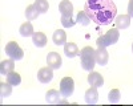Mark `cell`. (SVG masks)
<instances>
[{
  "label": "cell",
  "mask_w": 133,
  "mask_h": 106,
  "mask_svg": "<svg viewBox=\"0 0 133 106\" xmlns=\"http://www.w3.org/2000/svg\"><path fill=\"white\" fill-rule=\"evenodd\" d=\"M84 12L89 16L91 21L98 25H108L115 21L117 8L113 0H87Z\"/></svg>",
  "instance_id": "cell-1"
},
{
  "label": "cell",
  "mask_w": 133,
  "mask_h": 106,
  "mask_svg": "<svg viewBox=\"0 0 133 106\" xmlns=\"http://www.w3.org/2000/svg\"><path fill=\"white\" fill-rule=\"evenodd\" d=\"M80 58H81V68L84 70L92 72L96 65V57H95V49L92 47H85L80 50Z\"/></svg>",
  "instance_id": "cell-2"
},
{
  "label": "cell",
  "mask_w": 133,
  "mask_h": 106,
  "mask_svg": "<svg viewBox=\"0 0 133 106\" xmlns=\"http://www.w3.org/2000/svg\"><path fill=\"white\" fill-rule=\"evenodd\" d=\"M118 39H120V32H118V29H117V28H112L110 31H108L105 35L100 36V37L96 40V44H97V47H100V48H107V47H109V45L116 44V42L118 41Z\"/></svg>",
  "instance_id": "cell-3"
},
{
  "label": "cell",
  "mask_w": 133,
  "mask_h": 106,
  "mask_svg": "<svg viewBox=\"0 0 133 106\" xmlns=\"http://www.w3.org/2000/svg\"><path fill=\"white\" fill-rule=\"evenodd\" d=\"M4 50H5V53L8 55V57L15 60V61H19V60H21V58L24 57V50L21 49L19 47V44H17V42H15V41H9L8 44L5 45Z\"/></svg>",
  "instance_id": "cell-4"
},
{
  "label": "cell",
  "mask_w": 133,
  "mask_h": 106,
  "mask_svg": "<svg viewBox=\"0 0 133 106\" xmlns=\"http://www.w3.org/2000/svg\"><path fill=\"white\" fill-rule=\"evenodd\" d=\"M73 90H75V81L73 78L71 77H64L61 81H60V93L63 97L68 98L73 94Z\"/></svg>",
  "instance_id": "cell-5"
},
{
  "label": "cell",
  "mask_w": 133,
  "mask_h": 106,
  "mask_svg": "<svg viewBox=\"0 0 133 106\" xmlns=\"http://www.w3.org/2000/svg\"><path fill=\"white\" fill-rule=\"evenodd\" d=\"M47 64L48 66L52 68V69H59L61 66V56L59 55L57 52H49L48 56H47Z\"/></svg>",
  "instance_id": "cell-6"
},
{
  "label": "cell",
  "mask_w": 133,
  "mask_h": 106,
  "mask_svg": "<svg viewBox=\"0 0 133 106\" xmlns=\"http://www.w3.org/2000/svg\"><path fill=\"white\" fill-rule=\"evenodd\" d=\"M52 78H53V72H52V68H49V66L41 68L37 72V80L41 84H48V82H51Z\"/></svg>",
  "instance_id": "cell-7"
},
{
  "label": "cell",
  "mask_w": 133,
  "mask_h": 106,
  "mask_svg": "<svg viewBox=\"0 0 133 106\" xmlns=\"http://www.w3.org/2000/svg\"><path fill=\"white\" fill-rule=\"evenodd\" d=\"M95 57H96V62L98 64V65H107L108 64V60H109V55H108V52L105 48H97L95 50Z\"/></svg>",
  "instance_id": "cell-8"
},
{
  "label": "cell",
  "mask_w": 133,
  "mask_h": 106,
  "mask_svg": "<svg viewBox=\"0 0 133 106\" xmlns=\"http://www.w3.org/2000/svg\"><path fill=\"white\" fill-rule=\"evenodd\" d=\"M88 82H89V85H92V86L95 88H101L104 85V78L100 73L97 72H89V74H88Z\"/></svg>",
  "instance_id": "cell-9"
},
{
  "label": "cell",
  "mask_w": 133,
  "mask_h": 106,
  "mask_svg": "<svg viewBox=\"0 0 133 106\" xmlns=\"http://www.w3.org/2000/svg\"><path fill=\"white\" fill-rule=\"evenodd\" d=\"M59 11L61 16H66V17H72V13H73V5L69 0H63L59 4Z\"/></svg>",
  "instance_id": "cell-10"
},
{
  "label": "cell",
  "mask_w": 133,
  "mask_h": 106,
  "mask_svg": "<svg viewBox=\"0 0 133 106\" xmlns=\"http://www.w3.org/2000/svg\"><path fill=\"white\" fill-rule=\"evenodd\" d=\"M64 53L68 58H73L76 56H80V52H79V48L75 42H65L64 45Z\"/></svg>",
  "instance_id": "cell-11"
},
{
  "label": "cell",
  "mask_w": 133,
  "mask_h": 106,
  "mask_svg": "<svg viewBox=\"0 0 133 106\" xmlns=\"http://www.w3.org/2000/svg\"><path fill=\"white\" fill-rule=\"evenodd\" d=\"M130 16L129 15H120V16H116L115 19V24H116V28L117 29H127L129 25H130Z\"/></svg>",
  "instance_id": "cell-12"
},
{
  "label": "cell",
  "mask_w": 133,
  "mask_h": 106,
  "mask_svg": "<svg viewBox=\"0 0 133 106\" xmlns=\"http://www.w3.org/2000/svg\"><path fill=\"white\" fill-rule=\"evenodd\" d=\"M85 102L88 105H95L97 101H98V92H97V88L92 86L89 88L87 92H85Z\"/></svg>",
  "instance_id": "cell-13"
},
{
  "label": "cell",
  "mask_w": 133,
  "mask_h": 106,
  "mask_svg": "<svg viewBox=\"0 0 133 106\" xmlns=\"http://www.w3.org/2000/svg\"><path fill=\"white\" fill-rule=\"evenodd\" d=\"M52 41L55 45H65L66 42V35L63 29H57L53 32L52 35Z\"/></svg>",
  "instance_id": "cell-14"
},
{
  "label": "cell",
  "mask_w": 133,
  "mask_h": 106,
  "mask_svg": "<svg viewBox=\"0 0 133 106\" xmlns=\"http://www.w3.org/2000/svg\"><path fill=\"white\" fill-rule=\"evenodd\" d=\"M32 42L37 48H44L47 45V36L44 33H41V32H35L32 35Z\"/></svg>",
  "instance_id": "cell-15"
},
{
  "label": "cell",
  "mask_w": 133,
  "mask_h": 106,
  "mask_svg": "<svg viewBox=\"0 0 133 106\" xmlns=\"http://www.w3.org/2000/svg\"><path fill=\"white\" fill-rule=\"evenodd\" d=\"M14 69H15V60H12V58L4 60L0 64V73L4 74V76H7V74L11 73Z\"/></svg>",
  "instance_id": "cell-16"
},
{
  "label": "cell",
  "mask_w": 133,
  "mask_h": 106,
  "mask_svg": "<svg viewBox=\"0 0 133 106\" xmlns=\"http://www.w3.org/2000/svg\"><path fill=\"white\" fill-rule=\"evenodd\" d=\"M60 95H61L60 92L55 90V89H51L45 94V100H47L48 103H60V101H61L60 100Z\"/></svg>",
  "instance_id": "cell-17"
},
{
  "label": "cell",
  "mask_w": 133,
  "mask_h": 106,
  "mask_svg": "<svg viewBox=\"0 0 133 106\" xmlns=\"http://www.w3.org/2000/svg\"><path fill=\"white\" fill-rule=\"evenodd\" d=\"M19 32L23 37H29V36H32L33 33H35V32H33V27H32V24L29 23V21L21 24L20 28H19Z\"/></svg>",
  "instance_id": "cell-18"
},
{
  "label": "cell",
  "mask_w": 133,
  "mask_h": 106,
  "mask_svg": "<svg viewBox=\"0 0 133 106\" xmlns=\"http://www.w3.org/2000/svg\"><path fill=\"white\" fill-rule=\"evenodd\" d=\"M40 15L39 12V9L36 8V5L33 4V5H28L27 9H25V16H27V20L28 21H33V20H36L37 16Z\"/></svg>",
  "instance_id": "cell-19"
},
{
  "label": "cell",
  "mask_w": 133,
  "mask_h": 106,
  "mask_svg": "<svg viewBox=\"0 0 133 106\" xmlns=\"http://www.w3.org/2000/svg\"><path fill=\"white\" fill-rule=\"evenodd\" d=\"M7 82H9L12 86H17V85H20L21 82V77H20V74L15 70H12L11 73L7 74Z\"/></svg>",
  "instance_id": "cell-20"
},
{
  "label": "cell",
  "mask_w": 133,
  "mask_h": 106,
  "mask_svg": "<svg viewBox=\"0 0 133 106\" xmlns=\"http://www.w3.org/2000/svg\"><path fill=\"white\" fill-rule=\"evenodd\" d=\"M11 93H12V85L9 82H0V97H9Z\"/></svg>",
  "instance_id": "cell-21"
},
{
  "label": "cell",
  "mask_w": 133,
  "mask_h": 106,
  "mask_svg": "<svg viewBox=\"0 0 133 106\" xmlns=\"http://www.w3.org/2000/svg\"><path fill=\"white\" fill-rule=\"evenodd\" d=\"M76 23H79L81 25H89L91 19H89V16L84 12V11H80V12L77 13V16H76Z\"/></svg>",
  "instance_id": "cell-22"
},
{
  "label": "cell",
  "mask_w": 133,
  "mask_h": 106,
  "mask_svg": "<svg viewBox=\"0 0 133 106\" xmlns=\"http://www.w3.org/2000/svg\"><path fill=\"white\" fill-rule=\"evenodd\" d=\"M35 5L36 8L39 9L40 13H45L48 12V8H49V4L47 0H35Z\"/></svg>",
  "instance_id": "cell-23"
},
{
  "label": "cell",
  "mask_w": 133,
  "mask_h": 106,
  "mask_svg": "<svg viewBox=\"0 0 133 106\" xmlns=\"http://www.w3.org/2000/svg\"><path fill=\"white\" fill-rule=\"evenodd\" d=\"M121 98V93L118 89H112L109 92V95H108V100L109 102H112V103H117Z\"/></svg>",
  "instance_id": "cell-24"
},
{
  "label": "cell",
  "mask_w": 133,
  "mask_h": 106,
  "mask_svg": "<svg viewBox=\"0 0 133 106\" xmlns=\"http://www.w3.org/2000/svg\"><path fill=\"white\" fill-rule=\"evenodd\" d=\"M61 24L64 28H72L76 24V20H73L72 17H66V16H61Z\"/></svg>",
  "instance_id": "cell-25"
},
{
  "label": "cell",
  "mask_w": 133,
  "mask_h": 106,
  "mask_svg": "<svg viewBox=\"0 0 133 106\" xmlns=\"http://www.w3.org/2000/svg\"><path fill=\"white\" fill-rule=\"evenodd\" d=\"M128 15L130 17H133V0H129V4H128Z\"/></svg>",
  "instance_id": "cell-26"
},
{
  "label": "cell",
  "mask_w": 133,
  "mask_h": 106,
  "mask_svg": "<svg viewBox=\"0 0 133 106\" xmlns=\"http://www.w3.org/2000/svg\"><path fill=\"white\" fill-rule=\"evenodd\" d=\"M132 52H133V44H132Z\"/></svg>",
  "instance_id": "cell-27"
}]
</instances>
